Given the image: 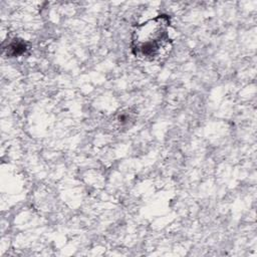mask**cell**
I'll return each mask as SVG.
<instances>
[{
  "instance_id": "cell-2",
  "label": "cell",
  "mask_w": 257,
  "mask_h": 257,
  "mask_svg": "<svg viewBox=\"0 0 257 257\" xmlns=\"http://www.w3.org/2000/svg\"><path fill=\"white\" fill-rule=\"evenodd\" d=\"M26 50V45L24 42L19 41V40H15L12 43L9 44L8 46V53L11 54L12 56H16V55H20L22 53H24Z\"/></svg>"
},
{
  "instance_id": "cell-1",
  "label": "cell",
  "mask_w": 257,
  "mask_h": 257,
  "mask_svg": "<svg viewBox=\"0 0 257 257\" xmlns=\"http://www.w3.org/2000/svg\"><path fill=\"white\" fill-rule=\"evenodd\" d=\"M170 17L158 15L139 24L133 31L131 49L136 57L155 61L165 57L172 48Z\"/></svg>"
}]
</instances>
